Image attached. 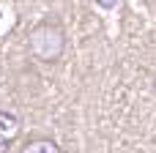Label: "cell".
<instances>
[{"label": "cell", "mask_w": 156, "mask_h": 153, "mask_svg": "<svg viewBox=\"0 0 156 153\" xmlns=\"http://www.w3.org/2000/svg\"><path fill=\"white\" fill-rule=\"evenodd\" d=\"M19 153H63V148L52 137H30L27 142H22Z\"/></svg>", "instance_id": "7a4b0ae2"}, {"label": "cell", "mask_w": 156, "mask_h": 153, "mask_svg": "<svg viewBox=\"0 0 156 153\" xmlns=\"http://www.w3.org/2000/svg\"><path fill=\"white\" fill-rule=\"evenodd\" d=\"M27 49L38 63H58L66 52V33L58 22H38L27 33Z\"/></svg>", "instance_id": "6da1fadb"}, {"label": "cell", "mask_w": 156, "mask_h": 153, "mask_svg": "<svg viewBox=\"0 0 156 153\" xmlns=\"http://www.w3.org/2000/svg\"><path fill=\"white\" fill-rule=\"evenodd\" d=\"M93 3H96V5H101V8H107V11L118 5V0H93Z\"/></svg>", "instance_id": "277c9868"}, {"label": "cell", "mask_w": 156, "mask_h": 153, "mask_svg": "<svg viewBox=\"0 0 156 153\" xmlns=\"http://www.w3.org/2000/svg\"><path fill=\"white\" fill-rule=\"evenodd\" d=\"M19 118L14 112H0V142H11L19 134Z\"/></svg>", "instance_id": "3957f363"}]
</instances>
